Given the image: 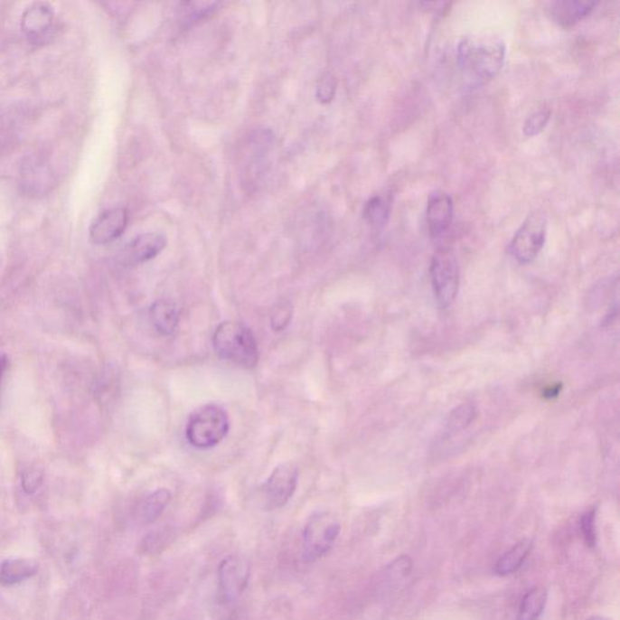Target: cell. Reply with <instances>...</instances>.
Wrapping results in <instances>:
<instances>
[{
  "instance_id": "3957f363",
  "label": "cell",
  "mask_w": 620,
  "mask_h": 620,
  "mask_svg": "<svg viewBox=\"0 0 620 620\" xmlns=\"http://www.w3.org/2000/svg\"><path fill=\"white\" fill-rule=\"evenodd\" d=\"M230 431V417L222 406L208 404L192 413L185 427L188 443L199 450H209L222 443Z\"/></svg>"
},
{
  "instance_id": "7c38bea8",
  "label": "cell",
  "mask_w": 620,
  "mask_h": 620,
  "mask_svg": "<svg viewBox=\"0 0 620 620\" xmlns=\"http://www.w3.org/2000/svg\"><path fill=\"white\" fill-rule=\"evenodd\" d=\"M166 244V238L162 234L146 233L138 235L123 251L124 262L129 263V265H140V263L151 261L162 254Z\"/></svg>"
},
{
  "instance_id": "9c48e42d",
  "label": "cell",
  "mask_w": 620,
  "mask_h": 620,
  "mask_svg": "<svg viewBox=\"0 0 620 620\" xmlns=\"http://www.w3.org/2000/svg\"><path fill=\"white\" fill-rule=\"evenodd\" d=\"M454 201L445 192L430 194L427 204V224L431 239L441 240L448 233L454 222Z\"/></svg>"
},
{
  "instance_id": "4316f807",
  "label": "cell",
  "mask_w": 620,
  "mask_h": 620,
  "mask_svg": "<svg viewBox=\"0 0 620 620\" xmlns=\"http://www.w3.org/2000/svg\"><path fill=\"white\" fill-rule=\"evenodd\" d=\"M8 363V358L5 355H0V380H2L3 375H5Z\"/></svg>"
},
{
  "instance_id": "8992f818",
  "label": "cell",
  "mask_w": 620,
  "mask_h": 620,
  "mask_svg": "<svg viewBox=\"0 0 620 620\" xmlns=\"http://www.w3.org/2000/svg\"><path fill=\"white\" fill-rule=\"evenodd\" d=\"M547 238V217L541 211L531 212L516 230L511 242V254L521 265L537 258Z\"/></svg>"
},
{
  "instance_id": "d4e9b609",
  "label": "cell",
  "mask_w": 620,
  "mask_h": 620,
  "mask_svg": "<svg viewBox=\"0 0 620 620\" xmlns=\"http://www.w3.org/2000/svg\"><path fill=\"white\" fill-rule=\"evenodd\" d=\"M336 94V80L333 76L323 77L319 81L318 89H316V98L322 103H329L333 101Z\"/></svg>"
},
{
  "instance_id": "5b68a950",
  "label": "cell",
  "mask_w": 620,
  "mask_h": 620,
  "mask_svg": "<svg viewBox=\"0 0 620 620\" xmlns=\"http://www.w3.org/2000/svg\"><path fill=\"white\" fill-rule=\"evenodd\" d=\"M430 280L437 305L441 308H448L457 298L459 267L455 255L446 246L440 248L431 258Z\"/></svg>"
},
{
  "instance_id": "ba28073f",
  "label": "cell",
  "mask_w": 620,
  "mask_h": 620,
  "mask_svg": "<svg viewBox=\"0 0 620 620\" xmlns=\"http://www.w3.org/2000/svg\"><path fill=\"white\" fill-rule=\"evenodd\" d=\"M298 483V468L294 463L277 466L263 486V498L268 509L285 507L294 497Z\"/></svg>"
},
{
  "instance_id": "6da1fadb",
  "label": "cell",
  "mask_w": 620,
  "mask_h": 620,
  "mask_svg": "<svg viewBox=\"0 0 620 620\" xmlns=\"http://www.w3.org/2000/svg\"><path fill=\"white\" fill-rule=\"evenodd\" d=\"M505 42L487 34H469L457 45V62L463 80L470 87L490 83L504 66Z\"/></svg>"
},
{
  "instance_id": "7a4b0ae2",
  "label": "cell",
  "mask_w": 620,
  "mask_h": 620,
  "mask_svg": "<svg viewBox=\"0 0 620 620\" xmlns=\"http://www.w3.org/2000/svg\"><path fill=\"white\" fill-rule=\"evenodd\" d=\"M213 349L219 358L242 369L258 366L259 351L254 333L244 324L223 322L216 327L212 337Z\"/></svg>"
},
{
  "instance_id": "4fadbf2b",
  "label": "cell",
  "mask_w": 620,
  "mask_h": 620,
  "mask_svg": "<svg viewBox=\"0 0 620 620\" xmlns=\"http://www.w3.org/2000/svg\"><path fill=\"white\" fill-rule=\"evenodd\" d=\"M597 2L593 0H558L551 3V15L562 26H572L589 15Z\"/></svg>"
},
{
  "instance_id": "cb8c5ba5",
  "label": "cell",
  "mask_w": 620,
  "mask_h": 620,
  "mask_svg": "<svg viewBox=\"0 0 620 620\" xmlns=\"http://www.w3.org/2000/svg\"><path fill=\"white\" fill-rule=\"evenodd\" d=\"M580 531L587 547L594 548L597 544V509H590L582 516Z\"/></svg>"
},
{
  "instance_id": "5bb4252c",
  "label": "cell",
  "mask_w": 620,
  "mask_h": 620,
  "mask_svg": "<svg viewBox=\"0 0 620 620\" xmlns=\"http://www.w3.org/2000/svg\"><path fill=\"white\" fill-rule=\"evenodd\" d=\"M149 319H151L156 333L169 336L177 329L178 323H180V312L173 301L159 299L151 305Z\"/></svg>"
},
{
  "instance_id": "e0dca14e",
  "label": "cell",
  "mask_w": 620,
  "mask_h": 620,
  "mask_svg": "<svg viewBox=\"0 0 620 620\" xmlns=\"http://www.w3.org/2000/svg\"><path fill=\"white\" fill-rule=\"evenodd\" d=\"M532 540H523L512 549H509L495 564V575L505 577L518 572L523 562H525L527 556L530 555V551L532 550Z\"/></svg>"
},
{
  "instance_id": "ac0fdd59",
  "label": "cell",
  "mask_w": 620,
  "mask_h": 620,
  "mask_svg": "<svg viewBox=\"0 0 620 620\" xmlns=\"http://www.w3.org/2000/svg\"><path fill=\"white\" fill-rule=\"evenodd\" d=\"M548 601V591L537 587L531 589L522 598L516 620H538L543 615Z\"/></svg>"
},
{
  "instance_id": "277c9868",
  "label": "cell",
  "mask_w": 620,
  "mask_h": 620,
  "mask_svg": "<svg viewBox=\"0 0 620 620\" xmlns=\"http://www.w3.org/2000/svg\"><path fill=\"white\" fill-rule=\"evenodd\" d=\"M341 523L327 512H315L303 530V556L306 561H316L325 556L336 543Z\"/></svg>"
},
{
  "instance_id": "9a60e30c",
  "label": "cell",
  "mask_w": 620,
  "mask_h": 620,
  "mask_svg": "<svg viewBox=\"0 0 620 620\" xmlns=\"http://www.w3.org/2000/svg\"><path fill=\"white\" fill-rule=\"evenodd\" d=\"M38 565L26 559H10L0 565V584L14 586L37 575Z\"/></svg>"
},
{
  "instance_id": "2e32d148",
  "label": "cell",
  "mask_w": 620,
  "mask_h": 620,
  "mask_svg": "<svg viewBox=\"0 0 620 620\" xmlns=\"http://www.w3.org/2000/svg\"><path fill=\"white\" fill-rule=\"evenodd\" d=\"M170 501L171 492L166 488H159V490L153 492L141 502L140 507H138V521L144 525L156 521L165 512Z\"/></svg>"
},
{
  "instance_id": "ffe728a7",
  "label": "cell",
  "mask_w": 620,
  "mask_h": 620,
  "mask_svg": "<svg viewBox=\"0 0 620 620\" xmlns=\"http://www.w3.org/2000/svg\"><path fill=\"white\" fill-rule=\"evenodd\" d=\"M294 315V306L288 301H279L270 312V326L274 333H281L288 326Z\"/></svg>"
},
{
  "instance_id": "30bf717a",
  "label": "cell",
  "mask_w": 620,
  "mask_h": 620,
  "mask_svg": "<svg viewBox=\"0 0 620 620\" xmlns=\"http://www.w3.org/2000/svg\"><path fill=\"white\" fill-rule=\"evenodd\" d=\"M53 21L55 14L49 3H34L24 12L21 28L28 41L42 44L52 37Z\"/></svg>"
},
{
  "instance_id": "603a6c76",
  "label": "cell",
  "mask_w": 620,
  "mask_h": 620,
  "mask_svg": "<svg viewBox=\"0 0 620 620\" xmlns=\"http://www.w3.org/2000/svg\"><path fill=\"white\" fill-rule=\"evenodd\" d=\"M475 418V409L472 405H462L451 413L448 419V429L461 430L468 427Z\"/></svg>"
},
{
  "instance_id": "83f0119b",
  "label": "cell",
  "mask_w": 620,
  "mask_h": 620,
  "mask_svg": "<svg viewBox=\"0 0 620 620\" xmlns=\"http://www.w3.org/2000/svg\"><path fill=\"white\" fill-rule=\"evenodd\" d=\"M587 620H612V619L607 618V616L595 615V616H591V618H589Z\"/></svg>"
},
{
  "instance_id": "7402d4cb",
  "label": "cell",
  "mask_w": 620,
  "mask_h": 620,
  "mask_svg": "<svg viewBox=\"0 0 620 620\" xmlns=\"http://www.w3.org/2000/svg\"><path fill=\"white\" fill-rule=\"evenodd\" d=\"M551 110L549 108H540L531 114L523 124V135L527 137H533L545 129L549 120H550Z\"/></svg>"
},
{
  "instance_id": "484cf974",
  "label": "cell",
  "mask_w": 620,
  "mask_h": 620,
  "mask_svg": "<svg viewBox=\"0 0 620 620\" xmlns=\"http://www.w3.org/2000/svg\"><path fill=\"white\" fill-rule=\"evenodd\" d=\"M42 483V474L37 472V470H30L23 475V486L27 493H33L37 491Z\"/></svg>"
},
{
  "instance_id": "44dd1931",
  "label": "cell",
  "mask_w": 620,
  "mask_h": 620,
  "mask_svg": "<svg viewBox=\"0 0 620 620\" xmlns=\"http://www.w3.org/2000/svg\"><path fill=\"white\" fill-rule=\"evenodd\" d=\"M217 3H185L182 9V19L187 24L198 23L215 12Z\"/></svg>"
},
{
  "instance_id": "8fae6325",
  "label": "cell",
  "mask_w": 620,
  "mask_h": 620,
  "mask_svg": "<svg viewBox=\"0 0 620 620\" xmlns=\"http://www.w3.org/2000/svg\"><path fill=\"white\" fill-rule=\"evenodd\" d=\"M127 211L123 208L107 210L95 220L90 228V239L96 245L109 244L123 235L127 227Z\"/></svg>"
},
{
  "instance_id": "52a82bcc",
  "label": "cell",
  "mask_w": 620,
  "mask_h": 620,
  "mask_svg": "<svg viewBox=\"0 0 620 620\" xmlns=\"http://www.w3.org/2000/svg\"><path fill=\"white\" fill-rule=\"evenodd\" d=\"M250 578V562L241 555H230L221 562L219 568L220 598L231 604L240 598Z\"/></svg>"
},
{
  "instance_id": "d6986e66",
  "label": "cell",
  "mask_w": 620,
  "mask_h": 620,
  "mask_svg": "<svg viewBox=\"0 0 620 620\" xmlns=\"http://www.w3.org/2000/svg\"><path fill=\"white\" fill-rule=\"evenodd\" d=\"M391 199L387 195H376L366 202L363 217L371 227L380 230L390 220Z\"/></svg>"
}]
</instances>
